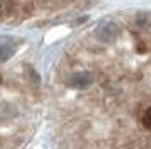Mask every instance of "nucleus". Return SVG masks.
I'll list each match as a JSON object with an SVG mask.
<instances>
[{
	"label": "nucleus",
	"instance_id": "nucleus-1",
	"mask_svg": "<svg viewBox=\"0 0 151 149\" xmlns=\"http://www.w3.org/2000/svg\"><path fill=\"white\" fill-rule=\"evenodd\" d=\"M53 112L65 129L129 127L151 108V9L104 15L76 31L51 71Z\"/></svg>",
	"mask_w": 151,
	"mask_h": 149
},
{
	"label": "nucleus",
	"instance_id": "nucleus-2",
	"mask_svg": "<svg viewBox=\"0 0 151 149\" xmlns=\"http://www.w3.org/2000/svg\"><path fill=\"white\" fill-rule=\"evenodd\" d=\"M102 0H0V27H46L75 19Z\"/></svg>",
	"mask_w": 151,
	"mask_h": 149
}]
</instances>
